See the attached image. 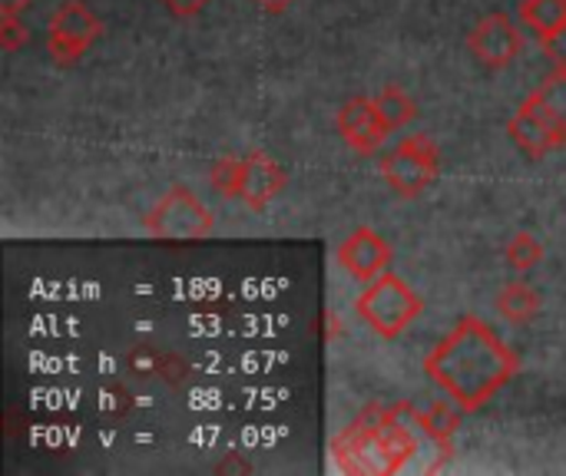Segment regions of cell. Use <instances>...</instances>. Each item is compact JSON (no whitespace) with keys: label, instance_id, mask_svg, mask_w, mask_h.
I'll return each mask as SVG.
<instances>
[{"label":"cell","instance_id":"9","mask_svg":"<svg viewBox=\"0 0 566 476\" xmlns=\"http://www.w3.org/2000/svg\"><path fill=\"white\" fill-rule=\"evenodd\" d=\"M388 258H391V252H388V245L381 242V235H375V232H355L348 242H345V248H342V262H345V268L352 272V275H358V278H375V275H381L385 272V265H388Z\"/></svg>","mask_w":566,"mask_h":476},{"label":"cell","instance_id":"20","mask_svg":"<svg viewBox=\"0 0 566 476\" xmlns=\"http://www.w3.org/2000/svg\"><path fill=\"white\" fill-rule=\"evenodd\" d=\"M27 3H30V0H3V17H7V13L13 17V13H17L20 7H27Z\"/></svg>","mask_w":566,"mask_h":476},{"label":"cell","instance_id":"15","mask_svg":"<svg viewBox=\"0 0 566 476\" xmlns=\"http://www.w3.org/2000/svg\"><path fill=\"white\" fill-rule=\"evenodd\" d=\"M541 255H544V248H541V242H537V239H531V235L514 239V245L507 248V258H511V265H514L517 272L534 268V265L541 262Z\"/></svg>","mask_w":566,"mask_h":476},{"label":"cell","instance_id":"11","mask_svg":"<svg viewBox=\"0 0 566 476\" xmlns=\"http://www.w3.org/2000/svg\"><path fill=\"white\" fill-rule=\"evenodd\" d=\"M524 20L541 36H557L566 27V0H527L524 3Z\"/></svg>","mask_w":566,"mask_h":476},{"label":"cell","instance_id":"1","mask_svg":"<svg viewBox=\"0 0 566 476\" xmlns=\"http://www.w3.org/2000/svg\"><path fill=\"white\" fill-rule=\"evenodd\" d=\"M428 368L461 404L471 408V404H481L511 378L514 358L488 328L468 321L458 328L454 338H448L434 351Z\"/></svg>","mask_w":566,"mask_h":476},{"label":"cell","instance_id":"5","mask_svg":"<svg viewBox=\"0 0 566 476\" xmlns=\"http://www.w3.org/2000/svg\"><path fill=\"white\" fill-rule=\"evenodd\" d=\"M153 229L159 235L169 239H189V235H202L209 229V215L206 209L182 189H176L172 195H166V202L156 209V222Z\"/></svg>","mask_w":566,"mask_h":476},{"label":"cell","instance_id":"17","mask_svg":"<svg viewBox=\"0 0 566 476\" xmlns=\"http://www.w3.org/2000/svg\"><path fill=\"white\" fill-rule=\"evenodd\" d=\"M454 424H458V414H454L451 408H444V404H438V408H431V411L424 414V427H431V431H438V434L454 431Z\"/></svg>","mask_w":566,"mask_h":476},{"label":"cell","instance_id":"6","mask_svg":"<svg viewBox=\"0 0 566 476\" xmlns=\"http://www.w3.org/2000/svg\"><path fill=\"white\" fill-rule=\"evenodd\" d=\"M471 46H474V53L488 63V66H504V63H511L514 56H517V50H521V33L514 30V23L507 20V17H488L478 30H474V36H471Z\"/></svg>","mask_w":566,"mask_h":476},{"label":"cell","instance_id":"18","mask_svg":"<svg viewBox=\"0 0 566 476\" xmlns=\"http://www.w3.org/2000/svg\"><path fill=\"white\" fill-rule=\"evenodd\" d=\"M166 3H169V10H176L182 17H189V13H196V10L206 7V0H166Z\"/></svg>","mask_w":566,"mask_h":476},{"label":"cell","instance_id":"10","mask_svg":"<svg viewBox=\"0 0 566 476\" xmlns=\"http://www.w3.org/2000/svg\"><path fill=\"white\" fill-rule=\"evenodd\" d=\"M282 182H285L282 169H279L272 159L255 156V159H249L245 169H242V189H239V195H245L249 205L262 209V205L282 189Z\"/></svg>","mask_w":566,"mask_h":476},{"label":"cell","instance_id":"16","mask_svg":"<svg viewBox=\"0 0 566 476\" xmlns=\"http://www.w3.org/2000/svg\"><path fill=\"white\" fill-rule=\"evenodd\" d=\"M242 169H245V162L222 159V162L212 169V186H216L219 192H226V195L239 192V189H242Z\"/></svg>","mask_w":566,"mask_h":476},{"label":"cell","instance_id":"19","mask_svg":"<svg viewBox=\"0 0 566 476\" xmlns=\"http://www.w3.org/2000/svg\"><path fill=\"white\" fill-rule=\"evenodd\" d=\"M554 53H557V60H560V66H564L566 73V27L557 33V43H554Z\"/></svg>","mask_w":566,"mask_h":476},{"label":"cell","instance_id":"3","mask_svg":"<svg viewBox=\"0 0 566 476\" xmlns=\"http://www.w3.org/2000/svg\"><path fill=\"white\" fill-rule=\"evenodd\" d=\"M438 169V156L431 149V142L424 139H408L401 149H395L388 159H385V176L391 179L395 189L401 192H418L428 186V179L434 176Z\"/></svg>","mask_w":566,"mask_h":476},{"label":"cell","instance_id":"7","mask_svg":"<svg viewBox=\"0 0 566 476\" xmlns=\"http://www.w3.org/2000/svg\"><path fill=\"white\" fill-rule=\"evenodd\" d=\"M514 136H517V142L527 149V152H534V156H541V152H547V149H554L564 136H560V129L554 126V119L547 116V109L541 106V99L534 96L521 113H517V119H514Z\"/></svg>","mask_w":566,"mask_h":476},{"label":"cell","instance_id":"4","mask_svg":"<svg viewBox=\"0 0 566 476\" xmlns=\"http://www.w3.org/2000/svg\"><path fill=\"white\" fill-rule=\"evenodd\" d=\"M96 30H99L96 17L83 3L70 0L50 23V50L60 60H73L86 50V43L96 36Z\"/></svg>","mask_w":566,"mask_h":476},{"label":"cell","instance_id":"2","mask_svg":"<svg viewBox=\"0 0 566 476\" xmlns=\"http://www.w3.org/2000/svg\"><path fill=\"white\" fill-rule=\"evenodd\" d=\"M361 318L385 338L401 335L421 311V302L411 295V288L398 278H381L378 285H371L361 302H358Z\"/></svg>","mask_w":566,"mask_h":476},{"label":"cell","instance_id":"21","mask_svg":"<svg viewBox=\"0 0 566 476\" xmlns=\"http://www.w3.org/2000/svg\"><path fill=\"white\" fill-rule=\"evenodd\" d=\"M259 3H262L265 10H282V7H285V3H292V0H259Z\"/></svg>","mask_w":566,"mask_h":476},{"label":"cell","instance_id":"13","mask_svg":"<svg viewBox=\"0 0 566 476\" xmlns=\"http://www.w3.org/2000/svg\"><path fill=\"white\" fill-rule=\"evenodd\" d=\"M378 116H381V123L388 126V133L391 129H398V126H405L411 116H415V106H411V99L401 93V89H385L381 96H378Z\"/></svg>","mask_w":566,"mask_h":476},{"label":"cell","instance_id":"8","mask_svg":"<svg viewBox=\"0 0 566 476\" xmlns=\"http://www.w3.org/2000/svg\"><path fill=\"white\" fill-rule=\"evenodd\" d=\"M342 133H345V139H348L358 152H371V149L388 136V126L381 123L375 103L355 99V103H348L345 113H342Z\"/></svg>","mask_w":566,"mask_h":476},{"label":"cell","instance_id":"14","mask_svg":"<svg viewBox=\"0 0 566 476\" xmlns=\"http://www.w3.org/2000/svg\"><path fill=\"white\" fill-rule=\"evenodd\" d=\"M537 99H541V106L547 109V116L554 119V126L560 129V136L566 139V73L564 76H557V80H551V83L537 93Z\"/></svg>","mask_w":566,"mask_h":476},{"label":"cell","instance_id":"12","mask_svg":"<svg viewBox=\"0 0 566 476\" xmlns=\"http://www.w3.org/2000/svg\"><path fill=\"white\" fill-rule=\"evenodd\" d=\"M537 292L534 288H527V285H511V288H504L501 292V298H497V308H501V315L507 318V321H514V325H524L534 311H537Z\"/></svg>","mask_w":566,"mask_h":476}]
</instances>
